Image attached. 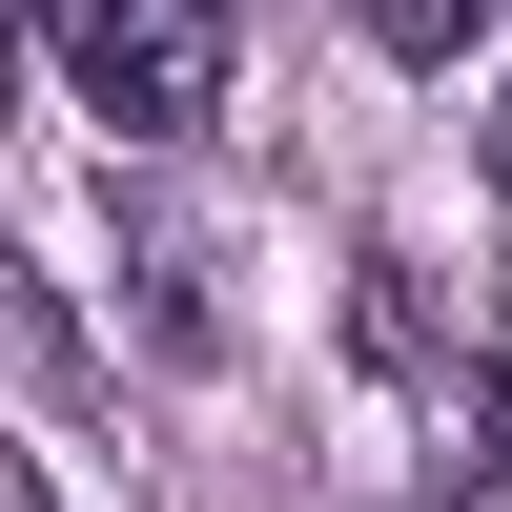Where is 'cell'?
<instances>
[{"instance_id": "277c9868", "label": "cell", "mask_w": 512, "mask_h": 512, "mask_svg": "<svg viewBox=\"0 0 512 512\" xmlns=\"http://www.w3.org/2000/svg\"><path fill=\"white\" fill-rule=\"evenodd\" d=\"M0 512H62V492H41V451H21V431H0Z\"/></svg>"}, {"instance_id": "7a4b0ae2", "label": "cell", "mask_w": 512, "mask_h": 512, "mask_svg": "<svg viewBox=\"0 0 512 512\" xmlns=\"http://www.w3.org/2000/svg\"><path fill=\"white\" fill-rule=\"evenodd\" d=\"M349 21H369V62H472L512 0H349Z\"/></svg>"}, {"instance_id": "3957f363", "label": "cell", "mask_w": 512, "mask_h": 512, "mask_svg": "<svg viewBox=\"0 0 512 512\" xmlns=\"http://www.w3.org/2000/svg\"><path fill=\"white\" fill-rule=\"evenodd\" d=\"M472 492L512 512V369H472Z\"/></svg>"}, {"instance_id": "8992f818", "label": "cell", "mask_w": 512, "mask_h": 512, "mask_svg": "<svg viewBox=\"0 0 512 512\" xmlns=\"http://www.w3.org/2000/svg\"><path fill=\"white\" fill-rule=\"evenodd\" d=\"M492 185H512V103H492Z\"/></svg>"}, {"instance_id": "5b68a950", "label": "cell", "mask_w": 512, "mask_h": 512, "mask_svg": "<svg viewBox=\"0 0 512 512\" xmlns=\"http://www.w3.org/2000/svg\"><path fill=\"white\" fill-rule=\"evenodd\" d=\"M0 82H21V0H0Z\"/></svg>"}, {"instance_id": "6da1fadb", "label": "cell", "mask_w": 512, "mask_h": 512, "mask_svg": "<svg viewBox=\"0 0 512 512\" xmlns=\"http://www.w3.org/2000/svg\"><path fill=\"white\" fill-rule=\"evenodd\" d=\"M62 62H82V103L123 144H185L226 103V62H246V0H62Z\"/></svg>"}]
</instances>
